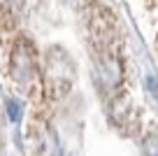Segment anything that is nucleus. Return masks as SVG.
<instances>
[{
    "label": "nucleus",
    "mask_w": 158,
    "mask_h": 156,
    "mask_svg": "<svg viewBox=\"0 0 158 156\" xmlns=\"http://www.w3.org/2000/svg\"><path fill=\"white\" fill-rule=\"evenodd\" d=\"M144 151H147V156H158V137H147Z\"/></svg>",
    "instance_id": "nucleus-1"
},
{
    "label": "nucleus",
    "mask_w": 158,
    "mask_h": 156,
    "mask_svg": "<svg viewBox=\"0 0 158 156\" xmlns=\"http://www.w3.org/2000/svg\"><path fill=\"white\" fill-rule=\"evenodd\" d=\"M7 110H10L12 119H19V112H21V107H19V102H16V100H10V102H7Z\"/></svg>",
    "instance_id": "nucleus-2"
}]
</instances>
